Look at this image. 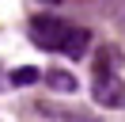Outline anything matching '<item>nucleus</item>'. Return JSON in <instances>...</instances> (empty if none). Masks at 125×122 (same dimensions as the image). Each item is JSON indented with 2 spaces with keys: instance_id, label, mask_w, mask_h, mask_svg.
I'll use <instances>...</instances> for the list:
<instances>
[{
  "instance_id": "obj_1",
  "label": "nucleus",
  "mask_w": 125,
  "mask_h": 122,
  "mask_svg": "<svg viewBox=\"0 0 125 122\" xmlns=\"http://www.w3.org/2000/svg\"><path fill=\"white\" fill-rule=\"evenodd\" d=\"M68 30H72V23L57 19V15H34L31 19V42L42 46V50H61Z\"/></svg>"
},
{
  "instance_id": "obj_2",
  "label": "nucleus",
  "mask_w": 125,
  "mask_h": 122,
  "mask_svg": "<svg viewBox=\"0 0 125 122\" xmlns=\"http://www.w3.org/2000/svg\"><path fill=\"white\" fill-rule=\"evenodd\" d=\"M91 95L99 107H110V111H121L125 107V84L117 73H95V84H91Z\"/></svg>"
},
{
  "instance_id": "obj_3",
  "label": "nucleus",
  "mask_w": 125,
  "mask_h": 122,
  "mask_svg": "<svg viewBox=\"0 0 125 122\" xmlns=\"http://www.w3.org/2000/svg\"><path fill=\"white\" fill-rule=\"evenodd\" d=\"M117 69H121V46H114V42L99 46L95 50V73H117Z\"/></svg>"
},
{
  "instance_id": "obj_4",
  "label": "nucleus",
  "mask_w": 125,
  "mask_h": 122,
  "mask_svg": "<svg viewBox=\"0 0 125 122\" xmlns=\"http://www.w3.org/2000/svg\"><path fill=\"white\" fill-rule=\"evenodd\" d=\"M87 46H91V30L72 27V30H68V38H64V46H61V53H68V57H83Z\"/></svg>"
},
{
  "instance_id": "obj_5",
  "label": "nucleus",
  "mask_w": 125,
  "mask_h": 122,
  "mask_svg": "<svg viewBox=\"0 0 125 122\" xmlns=\"http://www.w3.org/2000/svg\"><path fill=\"white\" fill-rule=\"evenodd\" d=\"M46 84L57 88V92H76V76L64 73V69H49V73H46Z\"/></svg>"
},
{
  "instance_id": "obj_6",
  "label": "nucleus",
  "mask_w": 125,
  "mask_h": 122,
  "mask_svg": "<svg viewBox=\"0 0 125 122\" xmlns=\"http://www.w3.org/2000/svg\"><path fill=\"white\" fill-rule=\"evenodd\" d=\"M38 111H42V114H53V118H68V122H95L91 114H83V111H68V107H49V103H38Z\"/></svg>"
},
{
  "instance_id": "obj_7",
  "label": "nucleus",
  "mask_w": 125,
  "mask_h": 122,
  "mask_svg": "<svg viewBox=\"0 0 125 122\" xmlns=\"http://www.w3.org/2000/svg\"><path fill=\"white\" fill-rule=\"evenodd\" d=\"M38 69H15V73H11V84H15V88H19V84H23V88H27V84H34V80H38Z\"/></svg>"
},
{
  "instance_id": "obj_8",
  "label": "nucleus",
  "mask_w": 125,
  "mask_h": 122,
  "mask_svg": "<svg viewBox=\"0 0 125 122\" xmlns=\"http://www.w3.org/2000/svg\"><path fill=\"white\" fill-rule=\"evenodd\" d=\"M117 23L125 27V0H121V8H117Z\"/></svg>"
}]
</instances>
